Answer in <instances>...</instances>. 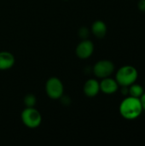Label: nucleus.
Wrapping results in <instances>:
<instances>
[{
  "label": "nucleus",
  "instance_id": "nucleus-1",
  "mask_svg": "<svg viewBox=\"0 0 145 146\" xmlns=\"http://www.w3.org/2000/svg\"><path fill=\"white\" fill-rule=\"evenodd\" d=\"M119 111L121 115L129 121L138 118L143 113V108L141 105L140 99L132 96L126 97L120 104Z\"/></svg>",
  "mask_w": 145,
  "mask_h": 146
},
{
  "label": "nucleus",
  "instance_id": "nucleus-2",
  "mask_svg": "<svg viewBox=\"0 0 145 146\" xmlns=\"http://www.w3.org/2000/svg\"><path fill=\"white\" fill-rule=\"evenodd\" d=\"M138 77L137 68L132 65H125L118 69L115 74V80L120 86H129L135 83Z\"/></svg>",
  "mask_w": 145,
  "mask_h": 146
},
{
  "label": "nucleus",
  "instance_id": "nucleus-3",
  "mask_svg": "<svg viewBox=\"0 0 145 146\" xmlns=\"http://www.w3.org/2000/svg\"><path fill=\"white\" fill-rule=\"evenodd\" d=\"M21 121L28 128H37L42 122V115L40 112L34 107H26L21 112Z\"/></svg>",
  "mask_w": 145,
  "mask_h": 146
},
{
  "label": "nucleus",
  "instance_id": "nucleus-4",
  "mask_svg": "<svg viewBox=\"0 0 145 146\" xmlns=\"http://www.w3.org/2000/svg\"><path fill=\"white\" fill-rule=\"evenodd\" d=\"M45 92L51 99H60L63 96L64 86L62 80L57 77L50 78L45 84Z\"/></svg>",
  "mask_w": 145,
  "mask_h": 146
},
{
  "label": "nucleus",
  "instance_id": "nucleus-5",
  "mask_svg": "<svg viewBox=\"0 0 145 146\" xmlns=\"http://www.w3.org/2000/svg\"><path fill=\"white\" fill-rule=\"evenodd\" d=\"M115 64L109 60H100L93 66V74L100 79L109 77L115 71Z\"/></svg>",
  "mask_w": 145,
  "mask_h": 146
},
{
  "label": "nucleus",
  "instance_id": "nucleus-6",
  "mask_svg": "<svg viewBox=\"0 0 145 146\" xmlns=\"http://www.w3.org/2000/svg\"><path fill=\"white\" fill-rule=\"evenodd\" d=\"M94 52V44L91 40H89L87 38L83 39L79 44L77 45L75 53L79 59H88L91 56V55Z\"/></svg>",
  "mask_w": 145,
  "mask_h": 146
},
{
  "label": "nucleus",
  "instance_id": "nucleus-7",
  "mask_svg": "<svg viewBox=\"0 0 145 146\" xmlns=\"http://www.w3.org/2000/svg\"><path fill=\"white\" fill-rule=\"evenodd\" d=\"M99 84H100V91L107 95H111L115 93L119 90V86H120L116 80L110 78V76L102 79Z\"/></svg>",
  "mask_w": 145,
  "mask_h": 146
},
{
  "label": "nucleus",
  "instance_id": "nucleus-8",
  "mask_svg": "<svg viewBox=\"0 0 145 146\" xmlns=\"http://www.w3.org/2000/svg\"><path fill=\"white\" fill-rule=\"evenodd\" d=\"M83 91L85 96L89 98H93L97 96L100 92V84L96 79H89L85 81Z\"/></svg>",
  "mask_w": 145,
  "mask_h": 146
},
{
  "label": "nucleus",
  "instance_id": "nucleus-9",
  "mask_svg": "<svg viewBox=\"0 0 145 146\" xmlns=\"http://www.w3.org/2000/svg\"><path fill=\"white\" fill-rule=\"evenodd\" d=\"M15 62V56L9 51H0V70L11 68Z\"/></svg>",
  "mask_w": 145,
  "mask_h": 146
},
{
  "label": "nucleus",
  "instance_id": "nucleus-10",
  "mask_svg": "<svg viewBox=\"0 0 145 146\" xmlns=\"http://www.w3.org/2000/svg\"><path fill=\"white\" fill-rule=\"evenodd\" d=\"M91 30L97 38H103L107 33V25L104 21L97 20L92 23Z\"/></svg>",
  "mask_w": 145,
  "mask_h": 146
},
{
  "label": "nucleus",
  "instance_id": "nucleus-11",
  "mask_svg": "<svg viewBox=\"0 0 145 146\" xmlns=\"http://www.w3.org/2000/svg\"><path fill=\"white\" fill-rule=\"evenodd\" d=\"M128 89H129V96H132V97H134V98H140V97L144 92V87L141 85L137 84L136 82L132 84L131 86H129Z\"/></svg>",
  "mask_w": 145,
  "mask_h": 146
},
{
  "label": "nucleus",
  "instance_id": "nucleus-12",
  "mask_svg": "<svg viewBox=\"0 0 145 146\" xmlns=\"http://www.w3.org/2000/svg\"><path fill=\"white\" fill-rule=\"evenodd\" d=\"M36 97L32 94H28L24 98V104L26 107H34L36 104Z\"/></svg>",
  "mask_w": 145,
  "mask_h": 146
},
{
  "label": "nucleus",
  "instance_id": "nucleus-13",
  "mask_svg": "<svg viewBox=\"0 0 145 146\" xmlns=\"http://www.w3.org/2000/svg\"><path fill=\"white\" fill-rule=\"evenodd\" d=\"M89 33H90L89 29H88L87 27H81V28L79 29V34L80 38H84V39L87 38V37L89 36Z\"/></svg>",
  "mask_w": 145,
  "mask_h": 146
},
{
  "label": "nucleus",
  "instance_id": "nucleus-14",
  "mask_svg": "<svg viewBox=\"0 0 145 146\" xmlns=\"http://www.w3.org/2000/svg\"><path fill=\"white\" fill-rule=\"evenodd\" d=\"M138 8L140 11L145 12V0H139L138 3Z\"/></svg>",
  "mask_w": 145,
  "mask_h": 146
},
{
  "label": "nucleus",
  "instance_id": "nucleus-15",
  "mask_svg": "<svg viewBox=\"0 0 145 146\" xmlns=\"http://www.w3.org/2000/svg\"><path fill=\"white\" fill-rule=\"evenodd\" d=\"M121 93L124 96H127L129 95V89L128 86H121Z\"/></svg>",
  "mask_w": 145,
  "mask_h": 146
},
{
  "label": "nucleus",
  "instance_id": "nucleus-16",
  "mask_svg": "<svg viewBox=\"0 0 145 146\" xmlns=\"http://www.w3.org/2000/svg\"><path fill=\"white\" fill-rule=\"evenodd\" d=\"M140 102H141V105L143 108V110L145 111V92H144V94L140 97Z\"/></svg>",
  "mask_w": 145,
  "mask_h": 146
},
{
  "label": "nucleus",
  "instance_id": "nucleus-17",
  "mask_svg": "<svg viewBox=\"0 0 145 146\" xmlns=\"http://www.w3.org/2000/svg\"><path fill=\"white\" fill-rule=\"evenodd\" d=\"M144 86H145V82H144Z\"/></svg>",
  "mask_w": 145,
  "mask_h": 146
}]
</instances>
